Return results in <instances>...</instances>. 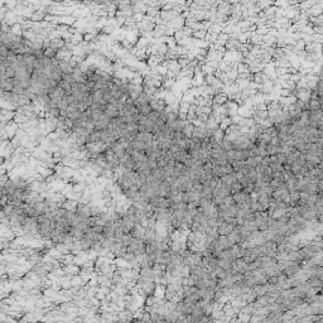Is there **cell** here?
I'll return each instance as SVG.
<instances>
[{
    "label": "cell",
    "instance_id": "1",
    "mask_svg": "<svg viewBox=\"0 0 323 323\" xmlns=\"http://www.w3.org/2000/svg\"><path fill=\"white\" fill-rule=\"evenodd\" d=\"M104 114H105L109 119H111V120H114V119H116V117L120 116V111H119L117 106H116V105H112V104H109V105L105 107Z\"/></svg>",
    "mask_w": 323,
    "mask_h": 323
},
{
    "label": "cell",
    "instance_id": "3",
    "mask_svg": "<svg viewBox=\"0 0 323 323\" xmlns=\"http://www.w3.org/2000/svg\"><path fill=\"white\" fill-rule=\"evenodd\" d=\"M231 166H232L235 172H239V171H241L245 167V160H235V162H232V163H231Z\"/></svg>",
    "mask_w": 323,
    "mask_h": 323
},
{
    "label": "cell",
    "instance_id": "2",
    "mask_svg": "<svg viewBox=\"0 0 323 323\" xmlns=\"http://www.w3.org/2000/svg\"><path fill=\"white\" fill-rule=\"evenodd\" d=\"M222 149L223 150H226V152H230V150H232L234 149V142H231V140H229L227 138H223V140H222Z\"/></svg>",
    "mask_w": 323,
    "mask_h": 323
}]
</instances>
